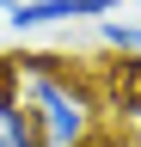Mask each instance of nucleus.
I'll list each match as a JSON object with an SVG mask.
<instances>
[{
	"label": "nucleus",
	"instance_id": "nucleus-1",
	"mask_svg": "<svg viewBox=\"0 0 141 147\" xmlns=\"http://www.w3.org/2000/svg\"><path fill=\"white\" fill-rule=\"evenodd\" d=\"M31 147H80L104 129V92L67 55H12Z\"/></svg>",
	"mask_w": 141,
	"mask_h": 147
},
{
	"label": "nucleus",
	"instance_id": "nucleus-2",
	"mask_svg": "<svg viewBox=\"0 0 141 147\" xmlns=\"http://www.w3.org/2000/svg\"><path fill=\"white\" fill-rule=\"evenodd\" d=\"M123 0H12L6 6V25L19 37H37V31H67V25H98L111 18Z\"/></svg>",
	"mask_w": 141,
	"mask_h": 147
},
{
	"label": "nucleus",
	"instance_id": "nucleus-3",
	"mask_svg": "<svg viewBox=\"0 0 141 147\" xmlns=\"http://www.w3.org/2000/svg\"><path fill=\"white\" fill-rule=\"evenodd\" d=\"M0 147H31V123H25V104H19L12 55H0Z\"/></svg>",
	"mask_w": 141,
	"mask_h": 147
},
{
	"label": "nucleus",
	"instance_id": "nucleus-4",
	"mask_svg": "<svg viewBox=\"0 0 141 147\" xmlns=\"http://www.w3.org/2000/svg\"><path fill=\"white\" fill-rule=\"evenodd\" d=\"M92 37H98L104 49H117V55H135V49H141V18L111 12V18H98V25H92Z\"/></svg>",
	"mask_w": 141,
	"mask_h": 147
},
{
	"label": "nucleus",
	"instance_id": "nucleus-5",
	"mask_svg": "<svg viewBox=\"0 0 141 147\" xmlns=\"http://www.w3.org/2000/svg\"><path fill=\"white\" fill-rule=\"evenodd\" d=\"M80 147H141V141L129 135V129H117V123H104L98 135H92V141H80Z\"/></svg>",
	"mask_w": 141,
	"mask_h": 147
},
{
	"label": "nucleus",
	"instance_id": "nucleus-6",
	"mask_svg": "<svg viewBox=\"0 0 141 147\" xmlns=\"http://www.w3.org/2000/svg\"><path fill=\"white\" fill-rule=\"evenodd\" d=\"M6 6H12V0H0V18H6Z\"/></svg>",
	"mask_w": 141,
	"mask_h": 147
}]
</instances>
